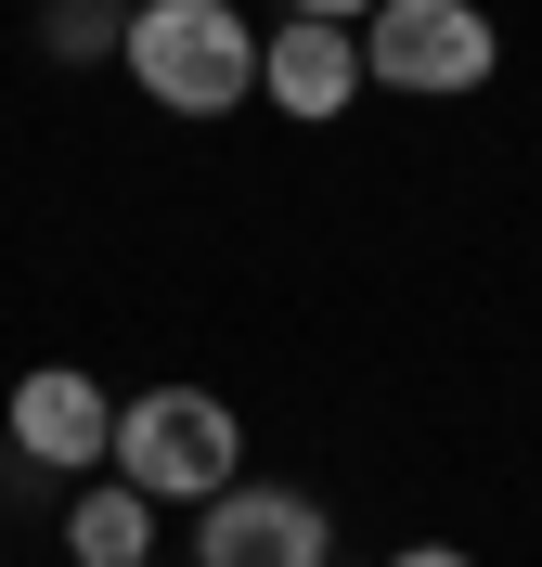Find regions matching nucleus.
<instances>
[{
    "mask_svg": "<svg viewBox=\"0 0 542 567\" xmlns=\"http://www.w3.org/2000/svg\"><path fill=\"white\" fill-rule=\"evenodd\" d=\"M116 65L143 78L168 116H233L258 91V27L233 13V0H143Z\"/></svg>",
    "mask_w": 542,
    "mask_h": 567,
    "instance_id": "1",
    "label": "nucleus"
},
{
    "mask_svg": "<svg viewBox=\"0 0 542 567\" xmlns=\"http://www.w3.org/2000/svg\"><path fill=\"white\" fill-rule=\"evenodd\" d=\"M116 477L143 503H219L233 477H246V425H233V400L219 388H155L116 413Z\"/></svg>",
    "mask_w": 542,
    "mask_h": 567,
    "instance_id": "2",
    "label": "nucleus"
},
{
    "mask_svg": "<svg viewBox=\"0 0 542 567\" xmlns=\"http://www.w3.org/2000/svg\"><path fill=\"white\" fill-rule=\"evenodd\" d=\"M491 13L478 0H388L375 27H361V65L388 78V91H478L491 78Z\"/></svg>",
    "mask_w": 542,
    "mask_h": 567,
    "instance_id": "3",
    "label": "nucleus"
},
{
    "mask_svg": "<svg viewBox=\"0 0 542 567\" xmlns=\"http://www.w3.org/2000/svg\"><path fill=\"white\" fill-rule=\"evenodd\" d=\"M194 567H336V516L310 491H246L233 477L194 529Z\"/></svg>",
    "mask_w": 542,
    "mask_h": 567,
    "instance_id": "4",
    "label": "nucleus"
},
{
    "mask_svg": "<svg viewBox=\"0 0 542 567\" xmlns=\"http://www.w3.org/2000/svg\"><path fill=\"white\" fill-rule=\"evenodd\" d=\"M13 452L52 464V477L104 464V452H116V400L91 388V374H27V388H13Z\"/></svg>",
    "mask_w": 542,
    "mask_h": 567,
    "instance_id": "5",
    "label": "nucleus"
},
{
    "mask_svg": "<svg viewBox=\"0 0 542 567\" xmlns=\"http://www.w3.org/2000/svg\"><path fill=\"white\" fill-rule=\"evenodd\" d=\"M258 78H272V104L285 116H349V91H361V39L349 27H310V13H285V27L258 39Z\"/></svg>",
    "mask_w": 542,
    "mask_h": 567,
    "instance_id": "6",
    "label": "nucleus"
},
{
    "mask_svg": "<svg viewBox=\"0 0 542 567\" xmlns=\"http://www.w3.org/2000/svg\"><path fill=\"white\" fill-rule=\"evenodd\" d=\"M65 555H78V567H143V555H155V503L130 491V477L78 491V503H65Z\"/></svg>",
    "mask_w": 542,
    "mask_h": 567,
    "instance_id": "7",
    "label": "nucleus"
},
{
    "mask_svg": "<svg viewBox=\"0 0 542 567\" xmlns=\"http://www.w3.org/2000/svg\"><path fill=\"white\" fill-rule=\"evenodd\" d=\"M130 13H143V0H52L39 39H52L65 65H91V52H130Z\"/></svg>",
    "mask_w": 542,
    "mask_h": 567,
    "instance_id": "8",
    "label": "nucleus"
},
{
    "mask_svg": "<svg viewBox=\"0 0 542 567\" xmlns=\"http://www.w3.org/2000/svg\"><path fill=\"white\" fill-rule=\"evenodd\" d=\"M297 13H310V27H375L388 0H297Z\"/></svg>",
    "mask_w": 542,
    "mask_h": 567,
    "instance_id": "9",
    "label": "nucleus"
},
{
    "mask_svg": "<svg viewBox=\"0 0 542 567\" xmlns=\"http://www.w3.org/2000/svg\"><path fill=\"white\" fill-rule=\"evenodd\" d=\"M400 567H478V555H452V542H413V555H400Z\"/></svg>",
    "mask_w": 542,
    "mask_h": 567,
    "instance_id": "10",
    "label": "nucleus"
}]
</instances>
